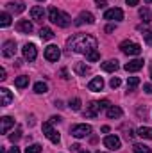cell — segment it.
<instances>
[{"instance_id": "cell-1", "label": "cell", "mask_w": 152, "mask_h": 153, "mask_svg": "<svg viewBox=\"0 0 152 153\" xmlns=\"http://www.w3.org/2000/svg\"><path fill=\"white\" fill-rule=\"evenodd\" d=\"M68 48L75 53H90L91 50H97V39L90 34H74L72 38L66 41Z\"/></svg>"}, {"instance_id": "cell-2", "label": "cell", "mask_w": 152, "mask_h": 153, "mask_svg": "<svg viewBox=\"0 0 152 153\" xmlns=\"http://www.w3.org/2000/svg\"><path fill=\"white\" fill-rule=\"evenodd\" d=\"M48 20H50L52 23H57L59 27H68V25L72 23L70 16H68L66 13L59 11L57 7H50V9H48Z\"/></svg>"}, {"instance_id": "cell-3", "label": "cell", "mask_w": 152, "mask_h": 153, "mask_svg": "<svg viewBox=\"0 0 152 153\" xmlns=\"http://www.w3.org/2000/svg\"><path fill=\"white\" fill-rule=\"evenodd\" d=\"M120 50L125 55H140L141 53V46L138 43H134V41H129V39H125V41L120 43Z\"/></svg>"}, {"instance_id": "cell-4", "label": "cell", "mask_w": 152, "mask_h": 153, "mask_svg": "<svg viewBox=\"0 0 152 153\" xmlns=\"http://www.w3.org/2000/svg\"><path fill=\"white\" fill-rule=\"evenodd\" d=\"M70 134L77 137V139H82V137H88L90 134H91V126L90 125H86V123H81V125H74L72 128H70Z\"/></svg>"}, {"instance_id": "cell-5", "label": "cell", "mask_w": 152, "mask_h": 153, "mask_svg": "<svg viewBox=\"0 0 152 153\" xmlns=\"http://www.w3.org/2000/svg\"><path fill=\"white\" fill-rule=\"evenodd\" d=\"M43 134H45V137H47V139H50L54 144H57V143L61 141V137H59L57 130H54V126H52V121L43 123Z\"/></svg>"}, {"instance_id": "cell-6", "label": "cell", "mask_w": 152, "mask_h": 153, "mask_svg": "<svg viewBox=\"0 0 152 153\" xmlns=\"http://www.w3.org/2000/svg\"><path fill=\"white\" fill-rule=\"evenodd\" d=\"M59 57H61V50H59L56 45H48V46L45 48V59H47L48 62H57Z\"/></svg>"}, {"instance_id": "cell-7", "label": "cell", "mask_w": 152, "mask_h": 153, "mask_svg": "<svg viewBox=\"0 0 152 153\" xmlns=\"http://www.w3.org/2000/svg\"><path fill=\"white\" fill-rule=\"evenodd\" d=\"M104 20H109V22H120L123 20V11L120 7H113V9H108L104 13Z\"/></svg>"}, {"instance_id": "cell-8", "label": "cell", "mask_w": 152, "mask_h": 153, "mask_svg": "<svg viewBox=\"0 0 152 153\" xmlns=\"http://www.w3.org/2000/svg\"><path fill=\"white\" fill-rule=\"evenodd\" d=\"M22 52H23V57H25L29 62H32V61L38 57V48H36L32 43H27V45L22 48Z\"/></svg>"}, {"instance_id": "cell-9", "label": "cell", "mask_w": 152, "mask_h": 153, "mask_svg": "<svg viewBox=\"0 0 152 153\" xmlns=\"http://www.w3.org/2000/svg\"><path fill=\"white\" fill-rule=\"evenodd\" d=\"M104 146L109 148L111 152H116V150H120L122 143H120V139H118L116 135H106V137H104Z\"/></svg>"}, {"instance_id": "cell-10", "label": "cell", "mask_w": 152, "mask_h": 153, "mask_svg": "<svg viewBox=\"0 0 152 153\" xmlns=\"http://www.w3.org/2000/svg\"><path fill=\"white\" fill-rule=\"evenodd\" d=\"M2 53H4V57H14V53H16V41H13V39L5 41L4 46H2Z\"/></svg>"}, {"instance_id": "cell-11", "label": "cell", "mask_w": 152, "mask_h": 153, "mask_svg": "<svg viewBox=\"0 0 152 153\" xmlns=\"http://www.w3.org/2000/svg\"><path fill=\"white\" fill-rule=\"evenodd\" d=\"M141 68H143V61H141V59H134V61H129V62L123 66V70H125V71H129V73L140 71Z\"/></svg>"}, {"instance_id": "cell-12", "label": "cell", "mask_w": 152, "mask_h": 153, "mask_svg": "<svg viewBox=\"0 0 152 153\" xmlns=\"http://www.w3.org/2000/svg\"><path fill=\"white\" fill-rule=\"evenodd\" d=\"M82 23H95V16L91 14V13H88V11H82L81 14H79V18L75 20V25H82Z\"/></svg>"}, {"instance_id": "cell-13", "label": "cell", "mask_w": 152, "mask_h": 153, "mask_svg": "<svg viewBox=\"0 0 152 153\" xmlns=\"http://www.w3.org/2000/svg\"><path fill=\"white\" fill-rule=\"evenodd\" d=\"M11 100H13L11 91H9L7 87H0V105H2V107H7V105L11 103Z\"/></svg>"}, {"instance_id": "cell-14", "label": "cell", "mask_w": 152, "mask_h": 153, "mask_svg": "<svg viewBox=\"0 0 152 153\" xmlns=\"http://www.w3.org/2000/svg\"><path fill=\"white\" fill-rule=\"evenodd\" d=\"M16 30L22 32V34H31V32H32V23H31L29 20H20V22L16 23Z\"/></svg>"}, {"instance_id": "cell-15", "label": "cell", "mask_w": 152, "mask_h": 153, "mask_svg": "<svg viewBox=\"0 0 152 153\" xmlns=\"http://www.w3.org/2000/svg\"><path fill=\"white\" fill-rule=\"evenodd\" d=\"M0 123H2V125H0V132H2V134H7V132L14 126V119L9 117V116H4V117L0 119Z\"/></svg>"}, {"instance_id": "cell-16", "label": "cell", "mask_w": 152, "mask_h": 153, "mask_svg": "<svg viewBox=\"0 0 152 153\" xmlns=\"http://www.w3.org/2000/svg\"><path fill=\"white\" fill-rule=\"evenodd\" d=\"M31 18L36 20V22H43V18H45V11H43L41 5H34V7L31 9Z\"/></svg>"}, {"instance_id": "cell-17", "label": "cell", "mask_w": 152, "mask_h": 153, "mask_svg": "<svg viewBox=\"0 0 152 153\" xmlns=\"http://www.w3.org/2000/svg\"><path fill=\"white\" fill-rule=\"evenodd\" d=\"M102 87H104L102 76H95V78L88 84V89H90V91H102Z\"/></svg>"}, {"instance_id": "cell-18", "label": "cell", "mask_w": 152, "mask_h": 153, "mask_svg": "<svg viewBox=\"0 0 152 153\" xmlns=\"http://www.w3.org/2000/svg\"><path fill=\"white\" fill-rule=\"evenodd\" d=\"M99 111H100L99 102H91V103L88 105V109H86V117H97Z\"/></svg>"}, {"instance_id": "cell-19", "label": "cell", "mask_w": 152, "mask_h": 153, "mask_svg": "<svg viewBox=\"0 0 152 153\" xmlns=\"http://www.w3.org/2000/svg\"><path fill=\"white\" fill-rule=\"evenodd\" d=\"M104 71H108V73H113L118 70V61L116 59H111V61H106V62H102V66H100Z\"/></svg>"}, {"instance_id": "cell-20", "label": "cell", "mask_w": 152, "mask_h": 153, "mask_svg": "<svg viewBox=\"0 0 152 153\" xmlns=\"http://www.w3.org/2000/svg\"><path fill=\"white\" fill-rule=\"evenodd\" d=\"M7 7H9L13 13H23V11H25V4H23L22 0H18V2H9Z\"/></svg>"}, {"instance_id": "cell-21", "label": "cell", "mask_w": 152, "mask_h": 153, "mask_svg": "<svg viewBox=\"0 0 152 153\" xmlns=\"http://www.w3.org/2000/svg\"><path fill=\"white\" fill-rule=\"evenodd\" d=\"M106 114L109 119H116V117H120L122 116V109L120 107H116V105H111L109 109H106Z\"/></svg>"}, {"instance_id": "cell-22", "label": "cell", "mask_w": 152, "mask_h": 153, "mask_svg": "<svg viewBox=\"0 0 152 153\" xmlns=\"http://www.w3.org/2000/svg\"><path fill=\"white\" fill-rule=\"evenodd\" d=\"M138 135H140L141 139H152V128L150 126H141V128H138Z\"/></svg>"}, {"instance_id": "cell-23", "label": "cell", "mask_w": 152, "mask_h": 153, "mask_svg": "<svg viewBox=\"0 0 152 153\" xmlns=\"http://www.w3.org/2000/svg\"><path fill=\"white\" fill-rule=\"evenodd\" d=\"M140 18H141V20H143L145 23H149V22L152 20V13H150V9H149V7H141V9H140Z\"/></svg>"}, {"instance_id": "cell-24", "label": "cell", "mask_w": 152, "mask_h": 153, "mask_svg": "<svg viewBox=\"0 0 152 153\" xmlns=\"http://www.w3.org/2000/svg\"><path fill=\"white\" fill-rule=\"evenodd\" d=\"M14 85H16V87H20V89L27 87V85H29V76H25V75L16 76V80H14Z\"/></svg>"}, {"instance_id": "cell-25", "label": "cell", "mask_w": 152, "mask_h": 153, "mask_svg": "<svg viewBox=\"0 0 152 153\" xmlns=\"http://www.w3.org/2000/svg\"><path fill=\"white\" fill-rule=\"evenodd\" d=\"M138 85H140V78H138V76H129V78H127V89H129V91L136 89Z\"/></svg>"}, {"instance_id": "cell-26", "label": "cell", "mask_w": 152, "mask_h": 153, "mask_svg": "<svg viewBox=\"0 0 152 153\" xmlns=\"http://www.w3.org/2000/svg\"><path fill=\"white\" fill-rule=\"evenodd\" d=\"M39 38L41 39H52L54 38V30L48 29V27H43V29L39 30Z\"/></svg>"}, {"instance_id": "cell-27", "label": "cell", "mask_w": 152, "mask_h": 153, "mask_svg": "<svg viewBox=\"0 0 152 153\" xmlns=\"http://www.w3.org/2000/svg\"><path fill=\"white\" fill-rule=\"evenodd\" d=\"M75 73L77 75H86V73H90V68H88L84 62H77L75 64Z\"/></svg>"}, {"instance_id": "cell-28", "label": "cell", "mask_w": 152, "mask_h": 153, "mask_svg": "<svg viewBox=\"0 0 152 153\" xmlns=\"http://www.w3.org/2000/svg\"><path fill=\"white\" fill-rule=\"evenodd\" d=\"M47 91H48V85H47L45 82H36V84H34V93L43 94V93H47Z\"/></svg>"}, {"instance_id": "cell-29", "label": "cell", "mask_w": 152, "mask_h": 153, "mask_svg": "<svg viewBox=\"0 0 152 153\" xmlns=\"http://www.w3.org/2000/svg\"><path fill=\"white\" fill-rule=\"evenodd\" d=\"M132 152L134 153H152V150L149 146H145V144H134L132 146Z\"/></svg>"}, {"instance_id": "cell-30", "label": "cell", "mask_w": 152, "mask_h": 153, "mask_svg": "<svg viewBox=\"0 0 152 153\" xmlns=\"http://www.w3.org/2000/svg\"><path fill=\"white\" fill-rule=\"evenodd\" d=\"M0 25H2V27L11 25V14H9V13H2V14H0Z\"/></svg>"}, {"instance_id": "cell-31", "label": "cell", "mask_w": 152, "mask_h": 153, "mask_svg": "<svg viewBox=\"0 0 152 153\" xmlns=\"http://www.w3.org/2000/svg\"><path fill=\"white\" fill-rule=\"evenodd\" d=\"M86 59H88L90 62H95V61H99V59H100V53H99L97 50H91L90 53H86Z\"/></svg>"}, {"instance_id": "cell-32", "label": "cell", "mask_w": 152, "mask_h": 153, "mask_svg": "<svg viewBox=\"0 0 152 153\" xmlns=\"http://www.w3.org/2000/svg\"><path fill=\"white\" fill-rule=\"evenodd\" d=\"M41 144H31V146H27L25 148V153H41Z\"/></svg>"}, {"instance_id": "cell-33", "label": "cell", "mask_w": 152, "mask_h": 153, "mask_svg": "<svg viewBox=\"0 0 152 153\" xmlns=\"http://www.w3.org/2000/svg\"><path fill=\"white\" fill-rule=\"evenodd\" d=\"M68 105H70V109H72V111H81V100H79V98L70 100V103H68Z\"/></svg>"}, {"instance_id": "cell-34", "label": "cell", "mask_w": 152, "mask_h": 153, "mask_svg": "<svg viewBox=\"0 0 152 153\" xmlns=\"http://www.w3.org/2000/svg\"><path fill=\"white\" fill-rule=\"evenodd\" d=\"M20 137H22V130H20V128H16V132H13V134L9 135L11 143H16V141H20Z\"/></svg>"}, {"instance_id": "cell-35", "label": "cell", "mask_w": 152, "mask_h": 153, "mask_svg": "<svg viewBox=\"0 0 152 153\" xmlns=\"http://www.w3.org/2000/svg\"><path fill=\"white\" fill-rule=\"evenodd\" d=\"M141 36H143V39H145V43L152 46V30H143V34H141Z\"/></svg>"}, {"instance_id": "cell-36", "label": "cell", "mask_w": 152, "mask_h": 153, "mask_svg": "<svg viewBox=\"0 0 152 153\" xmlns=\"http://www.w3.org/2000/svg\"><path fill=\"white\" fill-rule=\"evenodd\" d=\"M120 84H122V82H120V78H118V76H113V78L109 80V85H111L113 89H116V87H118Z\"/></svg>"}, {"instance_id": "cell-37", "label": "cell", "mask_w": 152, "mask_h": 153, "mask_svg": "<svg viewBox=\"0 0 152 153\" xmlns=\"http://www.w3.org/2000/svg\"><path fill=\"white\" fill-rule=\"evenodd\" d=\"M99 105H100V109H109L111 107L109 100H102V102H99Z\"/></svg>"}, {"instance_id": "cell-38", "label": "cell", "mask_w": 152, "mask_h": 153, "mask_svg": "<svg viewBox=\"0 0 152 153\" xmlns=\"http://www.w3.org/2000/svg\"><path fill=\"white\" fill-rule=\"evenodd\" d=\"M95 4H97V7H99V9H102V7H106V5H108V0H95Z\"/></svg>"}, {"instance_id": "cell-39", "label": "cell", "mask_w": 152, "mask_h": 153, "mask_svg": "<svg viewBox=\"0 0 152 153\" xmlns=\"http://www.w3.org/2000/svg\"><path fill=\"white\" fill-rule=\"evenodd\" d=\"M143 89H145L149 94H152V84H145V85H143Z\"/></svg>"}, {"instance_id": "cell-40", "label": "cell", "mask_w": 152, "mask_h": 153, "mask_svg": "<svg viewBox=\"0 0 152 153\" xmlns=\"http://www.w3.org/2000/svg\"><path fill=\"white\" fill-rule=\"evenodd\" d=\"M125 2H127V5L134 7V5H138V2H140V0H125Z\"/></svg>"}, {"instance_id": "cell-41", "label": "cell", "mask_w": 152, "mask_h": 153, "mask_svg": "<svg viewBox=\"0 0 152 153\" xmlns=\"http://www.w3.org/2000/svg\"><path fill=\"white\" fill-rule=\"evenodd\" d=\"M7 76H5V70L4 68H0V80H5Z\"/></svg>"}, {"instance_id": "cell-42", "label": "cell", "mask_w": 152, "mask_h": 153, "mask_svg": "<svg viewBox=\"0 0 152 153\" xmlns=\"http://www.w3.org/2000/svg\"><path fill=\"white\" fill-rule=\"evenodd\" d=\"M50 121H52V123H59V121H61V117H59V116H52V117H50Z\"/></svg>"}, {"instance_id": "cell-43", "label": "cell", "mask_w": 152, "mask_h": 153, "mask_svg": "<svg viewBox=\"0 0 152 153\" xmlns=\"http://www.w3.org/2000/svg\"><path fill=\"white\" fill-rule=\"evenodd\" d=\"M125 135H127V139H132V137H134V132H132V130H129Z\"/></svg>"}, {"instance_id": "cell-44", "label": "cell", "mask_w": 152, "mask_h": 153, "mask_svg": "<svg viewBox=\"0 0 152 153\" xmlns=\"http://www.w3.org/2000/svg\"><path fill=\"white\" fill-rule=\"evenodd\" d=\"M114 30V25H108V27H106V32H113Z\"/></svg>"}, {"instance_id": "cell-45", "label": "cell", "mask_w": 152, "mask_h": 153, "mask_svg": "<svg viewBox=\"0 0 152 153\" xmlns=\"http://www.w3.org/2000/svg\"><path fill=\"white\" fill-rule=\"evenodd\" d=\"M7 153H20V150H18V148L14 146V148H11V150H9V152H7Z\"/></svg>"}, {"instance_id": "cell-46", "label": "cell", "mask_w": 152, "mask_h": 153, "mask_svg": "<svg viewBox=\"0 0 152 153\" xmlns=\"http://www.w3.org/2000/svg\"><path fill=\"white\" fill-rule=\"evenodd\" d=\"M61 75H63V78H70L68 73H66V70H61Z\"/></svg>"}, {"instance_id": "cell-47", "label": "cell", "mask_w": 152, "mask_h": 153, "mask_svg": "<svg viewBox=\"0 0 152 153\" xmlns=\"http://www.w3.org/2000/svg\"><path fill=\"white\" fill-rule=\"evenodd\" d=\"M145 2H147V4H152V0H145Z\"/></svg>"}, {"instance_id": "cell-48", "label": "cell", "mask_w": 152, "mask_h": 153, "mask_svg": "<svg viewBox=\"0 0 152 153\" xmlns=\"http://www.w3.org/2000/svg\"><path fill=\"white\" fill-rule=\"evenodd\" d=\"M150 78H152V66H150Z\"/></svg>"}, {"instance_id": "cell-49", "label": "cell", "mask_w": 152, "mask_h": 153, "mask_svg": "<svg viewBox=\"0 0 152 153\" xmlns=\"http://www.w3.org/2000/svg\"><path fill=\"white\" fill-rule=\"evenodd\" d=\"M81 153H90V152H81Z\"/></svg>"}, {"instance_id": "cell-50", "label": "cell", "mask_w": 152, "mask_h": 153, "mask_svg": "<svg viewBox=\"0 0 152 153\" xmlns=\"http://www.w3.org/2000/svg\"><path fill=\"white\" fill-rule=\"evenodd\" d=\"M97 153H104V152H97Z\"/></svg>"}, {"instance_id": "cell-51", "label": "cell", "mask_w": 152, "mask_h": 153, "mask_svg": "<svg viewBox=\"0 0 152 153\" xmlns=\"http://www.w3.org/2000/svg\"><path fill=\"white\" fill-rule=\"evenodd\" d=\"M38 2H43V0H38Z\"/></svg>"}]
</instances>
